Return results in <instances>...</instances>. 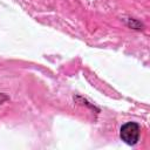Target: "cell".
Masks as SVG:
<instances>
[{
  "label": "cell",
  "instance_id": "6da1fadb",
  "mask_svg": "<svg viewBox=\"0 0 150 150\" xmlns=\"http://www.w3.org/2000/svg\"><path fill=\"white\" fill-rule=\"evenodd\" d=\"M141 136V125L136 122H127L120 128V138L128 145L138 143Z\"/></svg>",
  "mask_w": 150,
  "mask_h": 150
},
{
  "label": "cell",
  "instance_id": "3957f363",
  "mask_svg": "<svg viewBox=\"0 0 150 150\" xmlns=\"http://www.w3.org/2000/svg\"><path fill=\"white\" fill-rule=\"evenodd\" d=\"M7 101H9V96L7 94H5V93H0V105L6 103Z\"/></svg>",
  "mask_w": 150,
  "mask_h": 150
},
{
  "label": "cell",
  "instance_id": "7a4b0ae2",
  "mask_svg": "<svg viewBox=\"0 0 150 150\" xmlns=\"http://www.w3.org/2000/svg\"><path fill=\"white\" fill-rule=\"evenodd\" d=\"M125 25L129 27V28H131V29H135V30H141V29H143V23L139 21V20H137V19H135V18H128L127 20H125Z\"/></svg>",
  "mask_w": 150,
  "mask_h": 150
}]
</instances>
